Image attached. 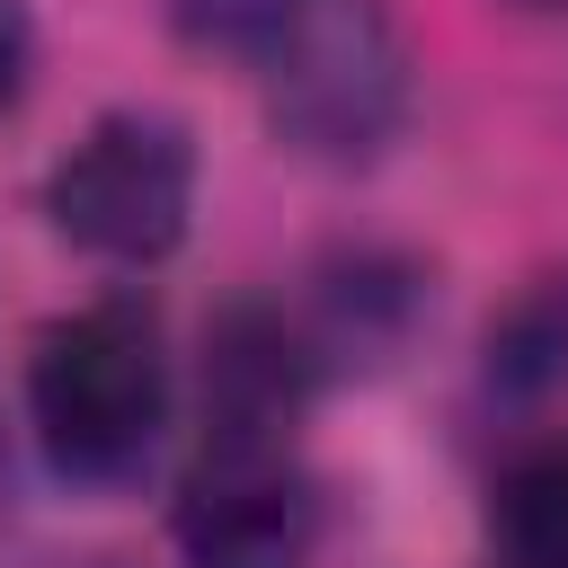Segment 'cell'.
<instances>
[{
    "label": "cell",
    "instance_id": "3957f363",
    "mask_svg": "<svg viewBox=\"0 0 568 568\" xmlns=\"http://www.w3.org/2000/svg\"><path fill=\"white\" fill-rule=\"evenodd\" d=\"M44 213L71 248L106 266H160L186 240L195 213V142L160 106H115L98 115L44 178Z\"/></svg>",
    "mask_w": 568,
    "mask_h": 568
},
{
    "label": "cell",
    "instance_id": "8992f818",
    "mask_svg": "<svg viewBox=\"0 0 568 568\" xmlns=\"http://www.w3.org/2000/svg\"><path fill=\"white\" fill-rule=\"evenodd\" d=\"M27 71H36V18H27V0H0V115H18Z\"/></svg>",
    "mask_w": 568,
    "mask_h": 568
},
{
    "label": "cell",
    "instance_id": "52a82bcc",
    "mask_svg": "<svg viewBox=\"0 0 568 568\" xmlns=\"http://www.w3.org/2000/svg\"><path fill=\"white\" fill-rule=\"evenodd\" d=\"M515 9H532V18H568V0H515Z\"/></svg>",
    "mask_w": 568,
    "mask_h": 568
},
{
    "label": "cell",
    "instance_id": "7a4b0ae2",
    "mask_svg": "<svg viewBox=\"0 0 568 568\" xmlns=\"http://www.w3.org/2000/svg\"><path fill=\"white\" fill-rule=\"evenodd\" d=\"M27 426L71 488H115L151 462L169 426V346L142 293H98L36 337Z\"/></svg>",
    "mask_w": 568,
    "mask_h": 568
},
{
    "label": "cell",
    "instance_id": "277c9868",
    "mask_svg": "<svg viewBox=\"0 0 568 568\" xmlns=\"http://www.w3.org/2000/svg\"><path fill=\"white\" fill-rule=\"evenodd\" d=\"M178 559L186 568H311L320 497L302 479L284 417H204V453L178 488Z\"/></svg>",
    "mask_w": 568,
    "mask_h": 568
},
{
    "label": "cell",
    "instance_id": "6da1fadb",
    "mask_svg": "<svg viewBox=\"0 0 568 568\" xmlns=\"http://www.w3.org/2000/svg\"><path fill=\"white\" fill-rule=\"evenodd\" d=\"M178 36L231 62L284 151L364 169L399 142L417 53L390 0H178Z\"/></svg>",
    "mask_w": 568,
    "mask_h": 568
},
{
    "label": "cell",
    "instance_id": "5b68a950",
    "mask_svg": "<svg viewBox=\"0 0 568 568\" xmlns=\"http://www.w3.org/2000/svg\"><path fill=\"white\" fill-rule=\"evenodd\" d=\"M497 541L515 568H568V444H524L497 470Z\"/></svg>",
    "mask_w": 568,
    "mask_h": 568
}]
</instances>
